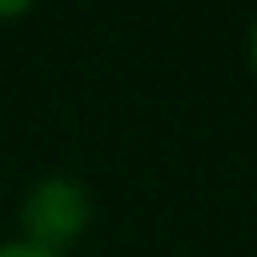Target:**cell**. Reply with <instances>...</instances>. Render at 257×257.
I'll list each match as a JSON object with an SVG mask.
<instances>
[{
    "label": "cell",
    "instance_id": "7a4b0ae2",
    "mask_svg": "<svg viewBox=\"0 0 257 257\" xmlns=\"http://www.w3.org/2000/svg\"><path fill=\"white\" fill-rule=\"evenodd\" d=\"M0 257H48V252H32V247H21V241H6Z\"/></svg>",
    "mask_w": 257,
    "mask_h": 257
},
{
    "label": "cell",
    "instance_id": "277c9868",
    "mask_svg": "<svg viewBox=\"0 0 257 257\" xmlns=\"http://www.w3.org/2000/svg\"><path fill=\"white\" fill-rule=\"evenodd\" d=\"M21 11H27V6H0V16H21Z\"/></svg>",
    "mask_w": 257,
    "mask_h": 257
},
{
    "label": "cell",
    "instance_id": "6da1fadb",
    "mask_svg": "<svg viewBox=\"0 0 257 257\" xmlns=\"http://www.w3.org/2000/svg\"><path fill=\"white\" fill-rule=\"evenodd\" d=\"M84 226H89V189L79 179H68V173L37 179L27 189V200H21V236H27L21 247H32V252L63 257L84 236Z\"/></svg>",
    "mask_w": 257,
    "mask_h": 257
},
{
    "label": "cell",
    "instance_id": "3957f363",
    "mask_svg": "<svg viewBox=\"0 0 257 257\" xmlns=\"http://www.w3.org/2000/svg\"><path fill=\"white\" fill-rule=\"evenodd\" d=\"M247 53H252V74H257V21H252V42H247Z\"/></svg>",
    "mask_w": 257,
    "mask_h": 257
}]
</instances>
